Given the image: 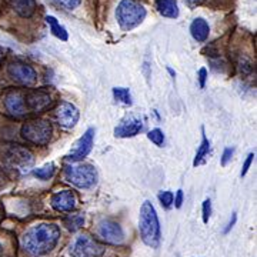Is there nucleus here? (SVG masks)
Here are the masks:
<instances>
[{
	"label": "nucleus",
	"instance_id": "obj_1",
	"mask_svg": "<svg viewBox=\"0 0 257 257\" xmlns=\"http://www.w3.org/2000/svg\"><path fill=\"white\" fill-rule=\"evenodd\" d=\"M60 239V229L55 223H40L23 234L22 247L32 257L45 256L56 247Z\"/></svg>",
	"mask_w": 257,
	"mask_h": 257
},
{
	"label": "nucleus",
	"instance_id": "obj_2",
	"mask_svg": "<svg viewBox=\"0 0 257 257\" xmlns=\"http://www.w3.org/2000/svg\"><path fill=\"white\" fill-rule=\"evenodd\" d=\"M139 230L142 240L150 247H157L160 243V223L156 209L150 202H145L140 207Z\"/></svg>",
	"mask_w": 257,
	"mask_h": 257
},
{
	"label": "nucleus",
	"instance_id": "obj_3",
	"mask_svg": "<svg viewBox=\"0 0 257 257\" xmlns=\"http://www.w3.org/2000/svg\"><path fill=\"white\" fill-rule=\"evenodd\" d=\"M117 23L123 30H132L146 18V9L136 0H121L116 10Z\"/></svg>",
	"mask_w": 257,
	"mask_h": 257
},
{
	"label": "nucleus",
	"instance_id": "obj_4",
	"mask_svg": "<svg viewBox=\"0 0 257 257\" xmlns=\"http://www.w3.org/2000/svg\"><path fill=\"white\" fill-rule=\"evenodd\" d=\"M52 124L45 119L28 120L22 126V138L35 146H46L52 139Z\"/></svg>",
	"mask_w": 257,
	"mask_h": 257
},
{
	"label": "nucleus",
	"instance_id": "obj_5",
	"mask_svg": "<svg viewBox=\"0 0 257 257\" xmlns=\"http://www.w3.org/2000/svg\"><path fill=\"white\" fill-rule=\"evenodd\" d=\"M64 177L69 183L80 189H90L97 182V172L92 165L66 166Z\"/></svg>",
	"mask_w": 257,
	"mask_h": 257
},
{
	"label": "nucleus",
	"instance_id": "obj_6",
	"mask_svg": "<svg viewBox=\"0 0 257 257\" xmlns=\"http://www.w3.org/2000/svg\"><path fill=\"white\" fill-rule=\"evenodd\" d=\"M104 253V246L89 234H82L76 237L73 244L69 248L70 257H101Z\"/></svg>",
	"mask_w": 257,
	"mask_h": 257
},
{
	"label": "nucleus",
	"instance_id": "obj_7",
	"mask_svg": "<svg viewBox=\"0 0 257 257\" xmlns=\"http://www.w3.org/2000/svg\"><path fill=\"white\" fill-rule=\"evenodd\" d=\"M97 236L109 244H121L124 240V231L117 221L101 220L97 224Z\"/></svg>",
	"mask_w": 257,
	"mask_h": 257
},
{
	"label": "nucleus",
	"instance_id": "obj_8",
	"mask_svg": "<svg viewBox=\"0 0 257 257\" xmlns=\"http://www.w3.org/2000/svg\"><path fill=\"white\" fill-rule=\"evenodd\" d=\"M8 73H9L10 79L13 82L19 83L22 86H32L37 79L36 70L32 66L26 63H20V62L9 64Z\"/></svg>",
	"mask_w": 257,
	"mask_h": 257
},
{
	"label": "nucleus",
	"instance_id": "obj_9",
	"mask_svg": "<svg viewBox=\"0 0 257 257\" xmlns=\"http://www.w3.org/2000/svg\"><path fill=\"white\" fill-rule=\"evenodd\" d=\"M52 96L45 90H29L25 93V104L28 111L32 113H43L52 106Z\"/></svg>",
	"mask_w": 257,
	"mask_h": 257
},
{
	"label": "nucleus",
	"instance_id": "obj_10",
	"mask_svg": "<svg viewBox=\"0 0 257 257\" xmlns=\"http://www.w3.org/2000/svg\"><path fill=\"white\" fill-rule=\"evenodd\" d=\"M80 113L69 101H62L55 109V119L56 121L66 128H72L76 126V123L79 121Z\"/></svg>",
	"mask_w": 257,
	"mask_h": 257
},
{
	"label": "nucleus",
	"instance_id": "obj_11",
	"mask_svg": "<svg viewBox=\"0 0 257 257\" xmlns=\"http://www.w3.org/2000/svg\"><path fill=\"white\" fill-rule=\"evenodd\" d=\"M3 104H5L6 113L13 117H22L28 113L26 104H25V93L20 90H12L6 93L3 99Z\"/></svg>",
	"mask_w": 257,
	"mask_h": 257
},
{
	"label": "nucleus",
	"instance_id": "obj_12",
	"mask_svg": "<svg viewBox=\"0 0 257 257\" xmlns=\"http://www.w3.org/2000/svg\"><path fill=\"white\" fill-rule=\"evenodd\" d=\"M93 140H94V128H87L86 133L77 142L73 153H70L67 156V160L69 162H80V160H83L84 157L92 152Z\"/></svg>",
	"mask_w": 257,
	"mask_h": 257
},
{
	"label": "nucleus",
	"instance_id": "obj_13",
	"mask_svg": "<svg viewBox=\"0 0 257 257\" xmlns=\"http://www.w3.org/2000/svg\"><path fill=\"white\" fill-rule=\"evenodd\" d=\"M142 130H143V120L139 117H128L114 128V136L120 139L135 138Z\"/></svg>",
	"mask_w": 257,
	"mask_h": 257
},
{
	"label": "nucleus",
	"instance_id": "obj_14",
	"mask_svg": "<svg viewBox=\"0 0 257 257\" xmlns=\"http://www.w3.org/2000/svg\"><path fill=\"white\" fill-rule=\"evenodd\" d=\"M8 160L13 167H20V170H28L33 165V155L22 147H13L8 153Z\"/></svg>",
	"mask_w": 257,
	"mask_h": 257
},
{
	"label": "nucleus",
	"instance_id": "obj_15",
	"mask_svg": "<svg viewBox=\"0 0 257 257\" xmlns=\"http://www.w3.org/2000/svg\"><path fill=\"white\" fill-rule=\"evenodd\" d=\"M50 204L56 211L67 213V211H72L76 207V197H74L73 192L63 190V192L56 193L52 196Z\"/></svg>",
	"mask_w": 257,
	"mask_h": 257
},
{
	"label": "nucleus",
	"instance_id": "obj_16",
	"mask_svg": "<svg viewBox=\"0 0 257 257\" xmlns=\"http://www.w3.org/2000/svg\"><path fill=\"white\" fill-rule=\"evenodd\" d=\"M10 8L18 13L20 18H32L36 12V0H8Z\"/></svg>",
	"mask_w": 257,
	"mask_h": 257
},
{
	"label": "nucleus",
	"instance_id": "obj_17",
	"mask_svg": "<svg viewBox=\"0 0 257 257\" xmlns=\"http://www.w3.org/2000/svg\"><path fill=\"white\" fill-rule=\"evenodd\" d=\"M190 33L194 40L197 42H206L207 37H209V33H210V26L209 23L202 18L194 19L190 25Z\"/></svg>",
	"mask_w": 257,
	"mask_h": 257
},
{
	"label": "nucleus",
	"instance_id": "obj_18",
	"mask_svg": "<svg viewBox=\"0 0 257 257\" xmlns=\"http://www.w3.org/2000/svg\"><path fill=\"white\" fill-rule=\"evenodd\" d=\"M157 12L169 19H176L179 16V6L176 0H156Z\"/></svg>",
	"mask_w": 257,
	"mask_h": 257
},
{
	"label": "nucleus",
	"instance_id": "obj_19",
	"mask_svg": "<svg viewBox=\"0 0 257 257\" xmlns=\"http://www.w3.org/2000/svg\"><path fill=\"white\" fill-rule=\"evenodd\" d=\"M209 153H210V142H209V139L206 138V135H204V132H203L202 145H200L197 153H196V157H194V160H193V166L196 167V166L202 165L203 162H204V159L209 156Z\"/></svg>",
	"mask_w": 257,
	"mask_h": 257
},
{
	"label": "nucleus",
	"instance_id": "obj_20",
	"mask_svg": "<svg viewBox=\"0 0 257 257\" xmlns=\"http://www.w3.org/2000/svg\"><path fill=\"white\" fill-rule=\"evenodd\" d=\"M46 22L47 25L50 26V32H52L57 39H60V40H63V42H66V40L69 39V35H67L66 29L57 22V19L53 18V16H46Z\"/></svg>",
	"mask_w": 257,
	"mask_h": 257
},
{
	"label": "nucleus",
	"instance_id": "obj_21",
	"mask_svg": "<svg viewBox=\"0 0 257 257\" xmlns=\"http://www.w3.org/2000/svg\"><path fill=\"white\" fill-rule=\"evenodd\" d=\"M56 166L53 163H47L43 167H39L33 170V176H36L39 180H49L52 176L55 175Z\"/></svg>",
	"mask_w": 257,
	"mask_h": 257
},
{
	"label": "nucleus",
	"instance_id": "obj_22",
	"mask_svg": "<svg viewBox=\"0 0 257 257\" xmlns=\"http://www.w3.org/2000/svg\"><path fill=\"white\" fill-rule=\"evenodd\" d=\"M84 224V217L82 214H70L69 217L64 219V226L70 231H76L79 230Z\"/></svg>",
	"mask_w": 257,
	"mask_h": 257
},
{
	"label": "nucleus",
	"instance_id": "obj_23",
	"mask_svg": "<svg viewBox=\"0 0 257 257\" xmlns=\"http://www.w3.org/2000/svg\"><path fill=\"white\" fill-rule=\"evenodd\" d=\"M113 96L116 101H120L126 106H130L133 101H132V94H130V90L126 89V87H114L113 89Z\"/></svg>",
	"mask_w": 257,
	"mask_h": 257
},
{
	"label": "nucleus",
	"instance_id": "obj_24",
	"mask_svg": "<svg viewBox=\"0 0 257 257\" xmlns=\"http://www.w3.org/2000/svg\"><path fill=\"white\" fill-rule=\"evenodd\" d=\"M147 138L152 143H155L156 146H163L165 143V135L160 128H153L147 133Z\"/></svg>",
	"mask_w": 257,
	"mask_h": 257
},
{
	"label": "nucleus",
	"instance_id": "obj_25",
	"mask_svg": "<svg viewBox=\"0 0 257 257\" xmlns=\"http://www.w3.org/2000/svg\"><path fill=\"white\" fill-rule=\"evenodd\" d=\"M56 6L62 8L64 10H74L77 9L82 3V0H52Z\"/></svg>",
	"mask_w": 257,
	"mask_h": 257
},
{
	"label": "nucleus",
	"instance_id": "obj_26",
	"mask_svg": "<svg viewBox=\"0 0 257 257\" xmlns=\"http://www.w3.org/2000/svg\"><path fill=\"white\" fill-rule=\"evenodd\" d=\"M173 193L172 192H162L159 194V200L162 203V206L165 207V209H169L172 204H173Z\"/></svg>",
	"mask_w": 257,
	"mask_h": 257
},
{
	"label": "nucleus",
	"instance_id": "obj_27",
	"mask_svg": "<svg viewBox=\"0 0 257 257\" xmlns=\"http://www.w3.org/2000/svg\"><path fill=\"white\" fill-rule=\"evenodd\" d=\"M211 216V202L209 199H206L204 202H203V221L204 223H207L209 219H210Z\"/></svg>",
	"mask_w": 257,
	"mask_h": 257
},
{
	"label": "nucleus",
	"instance_id": "obj_28",
	"mask_svg": "<svg viewBox=\"0 0 257 257\" xmlns=\"http://www.w3.org/2000/svg\"><path fill=\"white\" fill-rule=\"evenodd\" d=\"M253 159H254V155L253 153H250L247 156V159L244 160V163H243V167H241V177H244V176L247 175L248 169H250V166H251V163H253Z\"/></svg>",
	"mask_w": 257,
	"mask_h": 257
},
{
	"label": "nucleus",
	"instance_id": "obj_29",
	"mask_svg": "<svg viewBox=\"0 0 257 257\" xmlns=\"http://www.w3.org/2000/svg\"><path fill=\"white\" fill-rule=\"evenodd\" d=\"M233 153H234V149H224V152H223V156H221V166H226L229 163L230 160H231V156H233Z\"/></svg>",
	"mask_w": 257,
	"mask_h": 257
},
{
	"label": "nucleus",
	"instance_id": "obj_30",
	"mask_svg": "<svg viewBox=\"0 0 257 257\" xmlns=\"http://www.w3.org/2000/svg\"><path fill=\"white\" fill-rule=\"evenodd\" d=\"M197 77H199V84H200V87L204 89L206 87V80H207V70L203 67L199 70V73H197Z\"/></svg>",
	"mask_w": 257,
	"mask_h": 257
},
{
	"label": "nucleus",
	"instance_id": "obj_31",
	"mask_svg": "<svg viewBox=\"0 0 257 257\" xmlns=\"http://www.w3.org/2000/svg\"><path fill=\"white\" fill-rule=\"evenodd\" d=\"M183 199H184L183 190H177L176 196L173 197V202H175L176 209H180V207H182V204H183Z\"/></svg>",
	"mask_w": 257,
	"mask_h": 257
},
{
	"label": "nucleus",
	"instance_id": "obj_32",
	"mask_svg": "<svg viewBox=\"0 0 257 257\" xmlns=\"http://www.w3.org/2000/svg\"><path fill=\"white\" fill-rule=\"evenodd\" d=\"M236 220H237V216H236V213H233V216H231V219H230L229 224H227V227L224 229V233H229L230 229L234 226V223H236Z\"/></svg>",
	"mask_w": 257,
	"mask_h": 257
},
{
	"label": "nucleus",
	"instance_id": "obj_33",
	"mask_svg": "<svg viewBox=\"0 0 257 257\" xmlns=\"http://www.w3.org/2000/svg\"><path fill=\"white\" fill-rule=\"evenodd\" d=\"M190 5H200V3H203L204 0H187Z\"/></svg>",
	"mask_w": 257,
	"mask_h": 257
},
{
	"label": "nucleus",
	"instance_id": "obj_34",
	"mask_svg": "<svg viewBox=\"0 0 257 257\" xmlns=\"http://www.w3.org/2000/svg\"><path fill=\"white\" fill-rule=\"evenodd\" d=\"M3 251H5V248H3V244L0 243V257L3 256Z\"/></svg>",
	"mask_w": 257,
	"mask_h": 257
},
{
	"label": "nucleus",
	"instance_id": "obj_35",
	"mask_svg": "<svg viewBox=\"0 0 257 257\" xmlns=\"http://www.w3.org/2000/svg\"><path fill=\"white\" fill-rule=\"evenodd\" d=\"M0 57H2V52H0Z\"/></svg>",
	"mask_w": 257,
	"mask_h": 257
}]
</instances>
